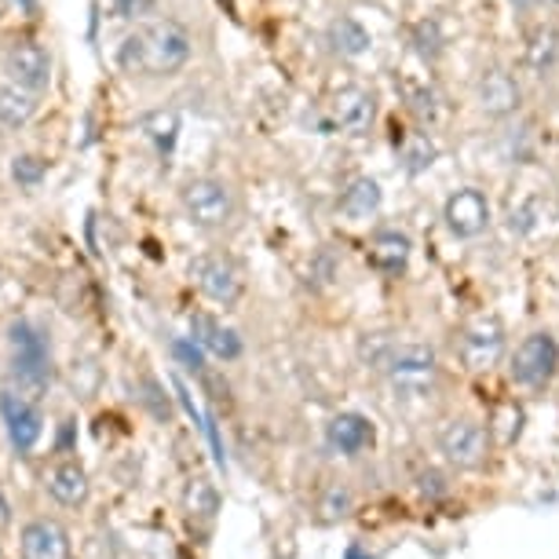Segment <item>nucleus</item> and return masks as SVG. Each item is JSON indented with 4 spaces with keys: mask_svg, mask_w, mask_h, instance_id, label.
Wrapping results in <instances>:
<instances>
[{
    "mask_svg": "<svg viewBox=\"0 0 559 559\" xmlns=\"http://www.w3.org/2000/svg\"><path fill=\"white\" fill-rule=\"evenodd\" d=\"M548 4H552V8H559V0H548Z\"/></svg>",
    "mask_w": 559,
    "mask_h": 559,
    "instance_id": "4c0bfd02",
    "label": "nucleus"
},
{
    "mask_svg": "<svg viewBox=\"0 0 559 559\" xmlns=\"http://www.w3.org/2000/svg\"><path fill=\"white\" fill-rule=\"evenodd\" d=\"M12 176H15L19 187H37L40 179H45V162L34 157V154L15 157V162H12Z\"/></svg>",
    "mask_w": 559,
    "mask_h": 559,
    "instance_id": "c85d7f7f",
    "label": "nucleus"
},
{
    "mask_svg": "<svg viewBox=\"0 0 559 559\" xmlns=\"http://www.w3.org/2000/svg\"><path fill=\"white\" fill-rule=\"evenodd\" d=\"M191 330H194V341L202 344L205 352H213L216 358H224V362H235L241 355V336L235 330H227L224 322H216L213 314H194Z\"/></svg>",
    "mask_w": 559,
    "mask_h": 559,
    "instance_id": "a211bd4d",
    "label": "nucleus"
},
{
    "mask_svg": "<svg viewBox=\"0 0 559 559\" xmlns=\"http://www.w3.org/2000/svg\"><path fill=\"white\" fill-rule=\"evenodd\" d=\"M23 559H70V534L56 520H34L23 526Z\"/></svg>",
    "mask_w": 559,
    "mask_h": 559,
    "instance_id": "2eb2a0df",
    "label": "nucleus"
},
{
    "mask_svg": "<svg viewBox=\"0 0 559 559\" xmlns=\"http://www.w3.org/2000/svg\"><path fill=\"white\" fill-rule=\"evenodd\" d=\"M369 362L399 395H428L439 381V355L420 341H373Z\"/></svg>",
    "mask_w": 559,
    "mask_h": 559,
    "instance_id": "f03ea898",
    "label": "nucleus"
},
{
    "mask_svg": "<svg viewBox=\"0 0 559 559\" xmlns=\"http://www.w3.org/2000/svg\"><path fill=\"white\" fill-rule=\"evenodd\" d=\"M191 59V37L176 23H151L124 37L118 51V62L129 73H146V78H168V73L183 70Z\"/></svg>",
    "mask_w": 559,
    "mask_h": 559,
    "instance_id": "f257e3e1",
    "label": "nucleus"
},
{
    "mask_svg": "<svg viewBox=\"0 0 559 559\" xmlns=\"http://www.w3.org/2000/svg\"><path fill=\"white\" fill-rule=\"evenodd\" d=\"M314 274H319L322 282H333V274H336V263H333V257L330 252H319V260H314V267H311Z\"/></svg>",
    "mask_w": 559,
    "mask_h": 559,
    "instance_id": "f704fd0d",
    "label": "nucleus"
},
{
    "mask_svg": "<svg viewBox=\"0 0 559 559\" xmlns=\"http://www.w3.org/2000/svg\"><path fill=\"white\" fill-rule=\"evenodd\" d=\"M436 450L453 472H479L490 461V431L476 417H447L436 428Z\"/></svg>",
    "mask_w": 559,
    "mask_h": 559,
    "instance_id": "7ed1b4c3",
    "label": "nucleus"
},
{
    "mask_svg": "<svg viewBox=\"0 0 559 559\" xmlns=\"http://www.w3.org/2000/svg\"><path fill=\"white\" fill-rule=\"evenodd\" d=\"M414 40H417V51H420V56H428V59H436L439 51H442V40H439V34H436V23H420V26L414 29Z\"/></svg>",
    "mask_w": 559,
    "mask_h": 559,
    "instance_id": "7c9ffc66",
    "label": "nucleus"
},
{
    "mask_svg": "<svg viewBox=\"0 0 559 559\" xmlns=\"http://www.w3.org/2000/svg\"><path fill=\"white\" fill-rule=\"evenodd\" d=\"M509 4L515 8V12H531V8H537L542 0H509Z\"/></svg>",
    "mask_w": 559,
    "mask_h": 559,
    "instance_id": "e433bc0d",
    "label": "nucleus"
},
{
    "mask_svg": "<svg viewBox=\"0 0 559 559\" xmlns=\"http://www.w3.org/2000/svg\"><path fill=\"white\" fill-rule=\"evenodd\" d=\"M173 352H176V358L183 362L187 369H198L202 366V352H198L194 344H187V341H173Z\"/></svg>",
    "mask_w": 559,
    "mask_h": 559,
    "instance_id": "72a5a7b5",
    "label": "nucleus"
},
{
    "mask_svg": "<svg viewBox=\"0 0 559 559\" xmlns=\"http://www.w3.org/2000/svg\"><path fill=\"white\" fill-rule=\"evenodd\" d=\"M8 344H12L15 358V381L26 392H45V384L51 381V352H48V336L37 330L34 322H15L8 330Z\"/></svg>",
    "mask_w": 559,
    "mask_h": 559,
    "instance_id": "0eeeda50",
    "label": "nucleus"
},
{
    "mask_svg": "<svg viewBox=\"0 0 559 559\" xmlns=\"http://www.w3.org/2000/svg\"><path fill=\"white\" fill-rule=\"evenodd\" d=\"M325 40H330V51L341 59H358L366 56L369 45H373V37H369V29L358 23L352 15H341L333 19L330 29H325Z\"/></svg>",
    "mask_w": 559,
    "mask_h": 559,
    "instance_id": "aec40b11",
    "label": "nucleus"
},
{
    "mask_svg": "<svg viewBox=\"0 0 559 559\" xmlns=\"http://www.w3.org/2000/svg\"><path fill=\"white\" fill-rule=\"evenodd\" d=\"M523 420H526L523 406L515 403V399H509V403L493 406V414L487 420V431H490V439L501 442V447H512V442L523 436Z\"/></svg>",
    "mask_w": 559,
    "mask_h": 559,
    "instance_id": "4be33fe9",
    "label": "nucleus"
},
{
    "mask_svg": "<svg viewBox=\"0 0 559 559\" xmlns=\"http://www.w3.org/2000/svg\"><path fill=\"white\" fill-rule=\"evenodd\" d=\"M476 99H479V110L487 118H512L523 103V92H520V81L512 78L509 70L501 67H490L479 73V84H476Z\"/></svg>",
    "mask_w": 559,
    "mask_h": 559,
    "instance_id": "9b49d317",
    "label": "nucleus"
},
{
    "mask_svg": "<svg viewBox=\"0 0 559 559\" xmlns=\"http://www.w3.org/2000/svg\"><path fill=\"white\" fill-rule=\"evenodd\" d=\"M457 362L468 369V373H490L493 366L504 358V325L493 314H476L461 325L457 333Z\"/></svg>",
    "mask_w": 559,
    "mask_h": 559,
    "instance_id": "423d86ee",
    "label": "nucleus"
},
{
    "mask_svg": "<svg viewBox=\"0 0 559 559\" xmlns=\"http://www.w3.org/2000/svg\"><path fill=\"white\" fill-rule=\"evenodd\" d=\"M12 523V509H8V501H4V493H0V531Z\"/></svg>",
    "mask_w": 559,
    "mask_h": 559,
    "instance_id": "c9c22d12",
    "label": "nucleus"
},
{
    "mask_svg": "<svg viewBox=\"0 0 559 559\" xmlns=\"http://www.w3.org/2000/svg\"><path fill=\"white\" fill-rule=\"evenodd\" d=\"M417 490H420V498H428V501H442V498H450V483L442 472L436 468H425L417 476Z\"/></svg>",
    "mask_w": 559,
    "mask_h": 559,
    "instance_id": "c756f323",
    "label": "nucleus"
},
{
    "mask_svg": "<svg viewBox=\"0 0 559 559\" xmlns=\"http://www.w3.org/2000/svg\"><path fill=\"white\" fill-rule=\"evenodd\" d=\"M143 403L154 409V417H168V399L162 395V388H157V381H143Z\"/></svg>",
    "mask_w": 559,
    "mask_h": 559,
    "instance_id": "2f4dec72",
    "label": "nucleus"
},
{
    "mask_svg": "<svg viewBox=\"0 0 559 559\" xmlns=\"http://www.w3.org/2000/svg\"><path fill=\"white\" fill-rule=\"evenodd\" d=\"M403 92H406V103H409V110L417 114L420 121H436V92L425 88V84H403Z\"/></svg>",
    "mask_w": 559,
    "mask_h": 559,
    "instance_id": "cd10ccee",
    "label": "nucleus"
},
{
    "mask_svg": "<svg viewBox=\"0 0 559 559\" xmlns=\"http://www.w3.org/2000/svg\"><path fill=\"white\" fill-rule=\"evenodd\" d=\"M114 4H118L121 19H140L154 12V0H114Z\"/></svg>",
    "mask_w": 559,
    "mask_h": 559,
    "instance_id": "473e14b6",
    "label": "nucleus"
},
{
    "mask_svg": "<svg viewBox=\"0 0 559 559\" xmlns=\"http://www.w3.org/2000/svg\"><path fill=\"white\" fill-rule=\"evenodd\" d=\"M48 493L59 504H81L84 498H88V476H84L81 464L67 461V464H59V468H51Z\"/></svg>",
    "mask_w": 559,
    "mask_h": 559,
    "instance_id": "412c9836",
    "label": "nucleus"
},
{
    "mask_svg": "<svg viewBox=\"0 0 559 559\" xmlns=\"http://www.w3.org/2000/svg\"><path fill=\"white\" fill-rule=\"evenodd\" d=\"M191 278L194 286L202 289V297H209L219 308H235L246 293V274L227 252H202L191 263Z\"/></svg>",
    "mask_w": 559,
    "mask_h": 559,
    "instance_id": "6e6552de",
    "label": "nucleus"
},
{
    "mask_svg": "<svg viewBox=\"0 0 559 559\" xmlns=\"http://www.w3.org/2000/svg\"><path fill=\"white\" fill-rule=\"evenodd\" d=\"M34 110H37V103L26 88H19V84H4V88H0V124L19 129V124H26L34 118Z\"/></svg>",
    "mask_w": 559,
    "mask_h": 559,
    "instance_id": "b1692460",
    "label": "nucleus"
},
{
    "mask_svg": "<svg viewBox=\"0 0 559 559\" xmlns=\"http://www.w3.org/2000/svg\"><path fill=\"white\" fill-rule=\"evenodd\" d=\"M381 202H384L381 183H377V179H369V176H355L352 183L344 187V194H341V216L369 219V216L381 213Z\"/></svg>",
    "mask_w": 559,
    "mask_h": 559,
    "instance_id": "6ab92c4d",
    "label": "nucleus"
},
{
    "mask_svg": "<svg viewBox=\"0 0 559 559\" xmlns=\"http://www.w3.org/2000/svg\"><path fill=\"white\" fill-rule=\"evenodd\" d=\"M436 143L428 140V135H409V143L403 146V162L409 173H425V168H431V162H436Z\"/></svg>",
    "mask_w": 559,
    "mask_h": 559,
    "instance_id": "bb28decb",
    "label": "nucleus"
},
{
    "mask_svg": "<svg viewBox=\"0 0 559 559\" xmlns=\"http://www.w3.org/2000/svg\"><path fill=\"white\" fill-rule=\"evenodd\" d=\"M8 73L15 78L19 88L40 92V88H48V81H51V59L37 40H19V45L8 51Z\"/></svg>",
    "mask_w": 559,
    "mask_h": 559,
    "instance_id": "f8f14e48",
    "label": "nucleus"
},
{
    "mask_svg": "<svg viewBox=\"0 0 559 559\" xmlns=\"http://www.w3.org/2000/svg\"><path fill=\"white\" fill-rule=\"evenodd\" d=\"M523 62L534 78H552L559 70V26H534L531 37H526V48H523Z\"/></svg>",
    "mask_w": 559,
    "mask_h": 559,
    "instance_id": "f3484780",
    "label": "nucleus"
},
{
    "mask_svg": "<svg viewBox=\"0 0 559 559\" xmlns=\"http://www.w3.org/2000/svg\"><path fill=\"white\" fill-rule=\"evenodd\" d=\"M330 118L347 135H366L377 121V99L362 84H344L330 99Z\"/></svg>",
    "mask_w": 559,
    "mask_h": 559,
    "instance_id": "9d476101",
    "label": "nucleus"
},
{
    "mask_svg": "<svg viewBox=\"0 0 559 559\" xmlns=\"http://www.w3.org/2000/svg\"><path fill=\"white\" fill-rule=\"evenodd\" d=\"M442 224L453 238H479L490 227V198L476 187H461L442 205Z\"/></svg>",
    "mask_w": 559,
    "mask_h": 559,
    "instance_id": "1a4fd4ad",
    "label": "nucleus"
},
{
    "mask_svg": "<svg viewBox=\"0 0 559 559\" xmlns=\"http://www.w3.org/2000/svg\"><path fill=\"white\" fill-rule=\"evenodd\" d=\"M179 205H183V213L191 216V224L205 227V230L227 227L238 213L235 191H230L224 179H216V176L187 179L183 191H179Z\"/></svg>",
    "mask_w": 559,
    "mask_h": 559,
    "instance_id": "20e7f679",
    "label": "nucleus"
},
{
    "mask_svg": "<svg viewBox=\"0 0 559 559\" xmlns=\"http://www.w3.org/2000/svg\"><path fill=\"white\" fill-rule=\"evenodd\" d=\"M187 509H191L194 515H205V520H213L216 509H219V493L213 483H205V479H198L187 487Z\"/></svg>",
    "mask_w": 559,
    "mask_h": 559,
    "instance_id": "a878e982",
    "label": "nucleus"
},
{
    "mask_svg": "<svg viewBox=\"0 0 559 559\" xmlns=\"http://www.w3.org/2000/svg\"><path fill=\"white\" fill-rule=\"evenodd\" d=\"M325 439L336 453L344 457H358L362 450L373 447V420L347 409V414H336L330 425H325Z\"/></svg>",
    "mask_w": 559,
    "mask_h": 559,
    "instance_id": "4468645a",
    "label": "nucleus"
},
{
    "mask_svg": "<svg viewBox=\"0 0 559 559\" xmlns=\"http://www.w3.org/2000/svg\"><path fill=\"white\" fill-rule=\"evenodd\" d=\"M409 252H414V246H409L403 230H377L369 238V263H373V271L388 274V278H399L406 271Z\"/></svg>",
    "mask_w": 559,
    "mask_h": 559,
    "instance_id": "dca6fc26",
    "label": "nucleus"
},
{
    "mask_svg": "<svg viewBox=\"0 0 559 559\" xmlns=\"http://www.w3.org/2000/svg\"><path fill=\"white\" fill-rule=\"evenodd\" d=\"M556 373H559V344H556V336L548 330L526 333L523 341L515 344V352L509 355L512 384L526 388V392L545 388Z\"/></svg>",
    "mask_w": 559,
    "mask_h": 559,
    "instance_id": "39448f33",
    "label": "nucleus"
},
{
    "mask_svg": "<svg viewBox=\"0 0 559 559\" xmlns=\"http://www.w3.org/2000/svg\"><path fill=\"white\" fill-rule=\"evenodd\" d=\"M352 512H355V493H352V487H344V483H333V487H325V490H322V498H319V515H322V523L347 520Z\"/></svg>",
    "mask_w": 559,
    "mask_h": 559,
    "instance_id": "393cba45",
    "label": "nucleus"
},
{
    "mask_svg": "<svg viewBox=\"0 0 559 559\" xmlns=\"http://www.w3.org/2000/svg\"><path fill=\"white\" fill-rule=\"evenodd\" d=\"M0 414L8 420V436H12V447L19 453H29L37 447L40 431H45V420H40V409L26 399H15V395H4L0 399Z\"/></svg>",
    "mask_w": 559,
    "mask_h": 559,
    "instance_id": "ddd939ff",
    "label": "nucleus"
},
{
    "mask_svg": "<svg viewBox=\"0 0 559 559\" xmlns=\"http://www.w3.org/2000/svg\"><path fill=\"white\" fill-rule=\"evenodd\" d=\"M140 132L157 146V154H173L176 135H179V118L173 110H154L140 118Z\"/></svg>",
    "mask_w": 559,
    "mask_h": 559,
    "instance_id": "5701e85b",
    "label": "nucleus"
}]
</instances>
